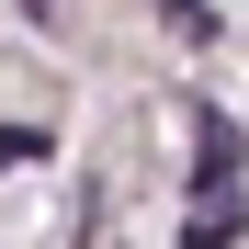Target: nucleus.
<instances>
[{
    "label": "nucleus",
    "mask_w": 249,
    "mask_h": 249,
    "mask_svg": "<svg viewBox=\"0 0 249 249\" xmlns=\"http://www.w3.org/2000/svg\"><path fill=\"white\" fill-rule=\"evenodd\" d=\"M181 249H238V215H227V204H193V227H181Z\"/></svg>",
    "instance_id": "obj_2"
},
{
    "label": "nucleus",
    "mask_w": 249,
    "mask_h": 249,
    "mask_svg": "<svg viewBox=\"0 0 249 249\" xmlns=\"http://www.w3.org/2000/svg\"><path fill=\"white\" fill-rule=\"evenodd\" d=\"M204 124V159H193V204H227V181H238V124L227 113H193Z\"/></svg>",
    "instance_id": "obj_1"
},
{
    "label": "nucleus",
    "mask_w": 249,
    "mask_h": 249,
    "mask_svg": "<svg viewBox=\"0 0 249 249\" xmlns=\"http://www.w3.org/2000/svg\"><path fill=\"white\" fill-rule=\"evenodd\" d=\"M159 12H170V23L193 34V46H204V34H215V12H204V0H159Z\"/></svg>",
    "instance_id": "obj_4"
},
{
    "label": "nucleus",
    "mask_w": 249,
    "mask_h": 249,
    "mask_svg": "<svg viewBox=\"0 0 249 249\" xmlns=\"http://www.w3.org/2000/svg\"><path fill=\"white\" fill-rule=\"evenodd\" d=\"M57 136H46V124H0V170H23V159H46Z\"/></svg>",
    "instance_id": "obj_3"
}]
</instances>
